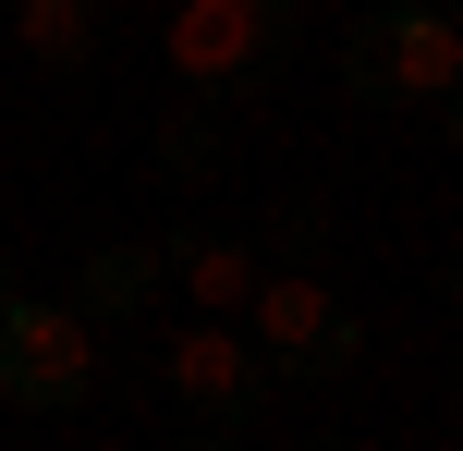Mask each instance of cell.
<instances>
[{
    "mask_svg": "<svg viewBox=\"0 0 463 451\" xmlns=\"http://www.w3.org/2000/svg\"><path fill=\"white\" fill-rule=\"evenodd\" d=\"M463 86V24L439 0H366L342 24V98L366 110H451Z\"/></svg>",
    "mask_w": 463,
    "mask_h": 451,
    "instance_id": "cell-1",
    "label": "cell"
},
{
    "mask_svg": "<svg viewBox=\"0 0 463 451\" xmlns=\"http://www.w3.org/2000/svg\"><path fill=\"white\" fill-rule=\"evenodd\" d=\"M159 49L195 98H269L305 49V0H184Z\"/></svg>",
    "mask_w": 463,
    "mask_h": 451,
    "instance_id": "cell-2",
    "label": "cell"
},
{
    "mask_svg": "<svg viewBox=\"0 0 463 451\" xmlns=\"http://www.w3.org/2000/svg\"><path fill=\"white\" fill-rule=\"evenodd\" d=\"M244 317H256V366H269V390H329V379H354V354H366V330H354V305L317 281V268H269V281L244 293Z\"/></svg>",
    "mask_w": 463,
    "mask_h": 451,
    "instance_id": "cell-3",
    "label": "cell"
},
{
    "mask_svg": "<svg viewBox=\"0 0 463 451\" xmlns=\"http://www.w3.org/2000/svg\"><path fill=\"white\" fill-rule=\"evenodd\" d=\"M98 390V317L61 293H13L0 305V403L24 415H73Z\"/></svg>",
    "mask_w": 463,
    "mask_h": 451,
    "instance_id": "cell-4",
    "label": "cell"
},
{
    "mask_svg": "<svg viewBox=\"0 0 463 451\" xmlns=\"http://www.w3.org/2000/svg\"><path fill=\"white\" fill-rule=\"evenodd\" d=\"M159 390L195 415V428H244V415L269 403V366H256V342L232 330V317H195V330L159 354Z\"/></svg>",
    "mask_w": 463,
    "mask_h": 451,
    "instance_id": "cell-5",
    "label": "cell"
},
{
    "mask_svg": "<svg viewBox=\"0 0 463 451\" xmlns=\"http://www.w3.org/2000/svg\"><path fill=\"white\" fill-rule=\"evenodd\" d=\"M159 281H184V293H195V317H232L256 281H269V268H256V244H244V232H220V220H184V232L159 244Z\"/></svg>",
    "mask_w": 463,
    "mask_h": 451,
    "instance_id": "cell-6",
    "label": "cell"
},
{
    "mask_svg": "<svg viewBox=\"0 0 463 451\" xmlns=\"http://www.w3.org/2000/svg\"><path fill=\"white\" fill-rule=\"evenodd\" d=\"M13 49L37 73H98L110 61V0H13Z\"/></svg>",
    "mask_w": 463,
    "mask_h": 451,
    "instance_id": "cell-7",
    "label": "cell"
},
{
    "mask_svg": "<svg viewBox=\"0 0 463 451\" xmlns=\"http://www.w3.org/2000/svg\"><path fill=\"white\" fill-rule=\"evenodd\" d=\"M159 293V244H98L86 257V317H135Z\"/></svg>",
    "mask_w": 463,
    "mask_h": 451,
    "instance_id": "cell-8",
    "label": "cell"
},
{
    "mask_svg": "<svg viewBox=\"0 0 463 451\" xmlns=\"http://www.w3.org/2000/svg\"><path fill=\"white\" fill-rule=\"evenodd\" d=\"M159 171H171V183H208V171H220V122L208 110H171L159 122Z\"/></svg>",
    "mask_w": 463,
    "mask_h": 451,
    "instance_id": "cell-9",
    "label": "cell"
},
{
    "mask_svg": "<svg viewBox=\"0 0 463 451\" xmlns=\"http://www.w3.org/2000/svg\"><path fill=\"white\" fill-rule=\"evenodd\" d=\"M317 244H329V208H317V195H280V208H269V257L280 268H317Z\"/></svg>",
    "mask_w": 463,
    "mask_h": 451,
    "instance_id": "cell-10",
    "label": "cell"
},
{
    "mask_svg": "<svg viewBox=\"0 0 463 451\" xmlns=\"http://www.w3.org/2000/svg\"><path fill=\"white\" fill-rule=\"evenodd\" d=\"M184 451H244V439H232V428H195V439H184Z\"/></svg>",
    "mask_w": 463,
    "mask_h": 451,
    "instance_id": "cell-11",
    "label": "cell"
},
{
    "mask_svg": "<svg viewBox=\"0 0 463 451\" xmlns=\"http://www.w3.org/2000/svg\"><path fill=\"white\" fill-rule=\"evenodd\" d=\"M0 305H13V257H0Z\"/></svg>",
    "mask_w": 463,
    "mask_h": 451,
    "instance_id": "cell-12",
    "label": "cell"
},
{
    "mask_svg": "<svg viewBox=\"0 0 463 451\" xmlns=\"http://www.w3.org/2000/svg\"><path fill=\"white\" fill-rule=\"evenodd\" d=\"M305 451H354V439H305Z\"/></svg>",
    "mask_w": 463,
    "mask_h": 451,
    "instance_id": "cell-13",
    "label": "cell"
}]
</instances>
